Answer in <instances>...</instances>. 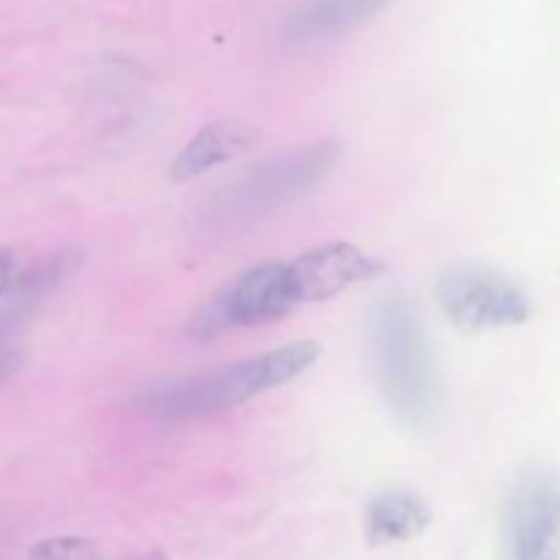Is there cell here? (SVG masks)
I'll return each instance as SVG.
<instances>
[{"label": "cell", "mask_w": 560, "mask_h": 560, "mask_svg": "<svg viewBox=\"0 0 560 560\" xmlns=\"http://www.w3.org/2000/svg\"><path fill=\"white\" fill-rule=\"evenodd\" d=\"M432 523V512L413 492H383L366 509V536L372 545L410 541L424 534Z\"/></svg>", "instance_id": "30bf717a"}, {"label": "cell", "mask_w": 560, "mask_h": 560, "mask_svg": "<svg viewBox=\"0 0 560 560\" xmlns=\"http://www.w3.org/2000/svg\"><path fill=\"white\" fill-rule=\"evenodd\" d=\"M295 306L299 299L290 282L288 262H260L219 290L191 323V331L195 337L208 339L233 328L266 326L293 312Z\"/></svg>", "instance_id": "5b68a950"}, {"label": "cell", "mask_w": 560, "mask_h": 560, "mask_svg": "<svg viewBox=\"0 0 560 560\" xmlns=\"http://www.w3.org/2000/svg\"><path fill=\"white\" fill-rule=\"evenodd\" d=\"M22 366V353L9 348H0V386H3L9 377H14Z\"/></svg>", "instance_id": "4fadbf2b"}, {"label": "cell", "mask_w": 560, "mask_h": 560, "mask_svg": "<svg viewBox=\"0 0 560 560\" xmlns=\"http://www.w3.org/2000/svg\"><path fill=\"white\" fill-rule=\"evenodd\" d=\"M435 293L448 320L463 331L523 326L534 312L517 282L479 262H454L443 268Z\"/></svg>", "instance_id": "277c9868"}, {"label": "cell", "mask_w": 560, "mask_h": 560, "mask_svg": "<svg viewBox=\"0 0 560 560\" xmlns=\"http://www.w3.org/2000/svg\"><path fill=\"white\" fill-rule=\"evenodd\" d=\"M392 0H304L284 20V38L295 44L342 36L370 22Z\"/></svg>", "instance_id": "9c48e42d"}, {"label": "cell", "mask_w": 560, "mask_h": 560, "mask_svg": "<svg viewBox=\"0 0 560 560\" xmlns=\"http://www.w3.org/2000/svg\"><path fill=\"white\" fill-rule=\"evenodd\" d=\"M16 279H20V266H16V257L11 255V252L0 249V299H3L11 288H14Z\"/></svg>", "instance_id": "7c38bea8"}, {"label": "cell", "mask_w": 560, "mask_h": 560, "mask_svg": "<svg viewBox=\"0 0 560 560\" xmlns=\"http://www.w3.org/2000/svg\"><path fill=\"white\" fill-rule=\"evenodd\" d=\"M503 560H560V474L534 468L520 476L506 501Z\"/></svg>", "instance_id": "8992f818"}, {"label": "cell", "mask_w": 560, "mask_h": 560, "mask_svg": "<svg viewBox=\"0 0 560 560\" xmlns=\"http://www.w3.org/2000/svg\"><path fill=\"white\" fill-rule=\"evenodd\" d=\"M96 547L85 539L60 536V539H44L31 547V560H93Z\"/></svg>", "instance_id": "8fae6325"}, {"label": "cell", "mask_w": 560, "mask_h": 560, "mask_svg": "<svg viewBox=\"0 0 560 560\" xmlns=\"http://www.w3.org/2000/svg\"><path fill=\"white\" fill-rule=\"evenodd\" d=\"M288 268L299 304L334 299L342 290L364 282V279H375L377 273L386 271V266L377 257L366 255L359 246L345 244V241L315 246V249L290 260Z\"/></svg>", "instance_id": "52a82bcc"}, {"label": "cell", "mask_w": 560, "mask_h": 560, "mask_svg": "<svg viewBox=\"0 0 560 560\" xmlns=\"http://www.w3.org/2000/svg\"><path fill=\"white\" fill-rule=\"evenodd\" d=\"M323 348L317 342H293L252 359L233 361L219 370L156 383L140 394V410L162 421H191L244 405L271 388L304 375Z\"/></svg>", "instance_id": "6da1fadb"}, {"label": "cell", "mask_w": 560, "mask_h": 560, "mask_svg": "<svg viewBox=\"0 0 560 560\" xmlns=\"http://www.w3.org/2000/svg\"><path fill=\"white\" fill-rule=\"evenodd\" d=\"M129 560H164L162 556H140V558H129Z\"/></svg>", "instance_id": "5bb4252c"}, {"label": "cell", "mask_w": 560, "mask_h": 560, "mask_svg": "<svg viewBox=\"0 0 560 560\" xmlns=\"http://www.w3.org/2000/svg\"><path fill=\"white\" fill-rule=\"evenodd\" d=\"M370 348L377 386L405 427H427L438 410V372L416 310L386 295L370 315Z\"/></svg>", "instance_id": "7a4b0ae2"}, {"label": "cell", "mask_w": 560, "mask_h": 560, "mask_svg": "<svg viewBox=\"0 0 560 560\" xmlns=\"http://www.w3.org/2000/svg\"><path fill=\"white\" fill-rule=\"evenodd\" d=\"M337 142L323 140L295 151L273 156L260 167L249 170L238 180L219 191L206 208V219L217 228L249 222L266 217L288 202L299 200L310 189H315L337 162Z\"/></svg>", "instance_id": "3957f363"}, {"label": "cell", "mask_w": 560, "mask_h": 560, "mask_svg": "<svg viewBox=\"0 0 560 560\" xmlns=\"http://www.w3.org/2000/svg\"><path fill=\"white\" fill-rule=\"evenodd\" d=\"M260 142V129L244 120H217L197 131L170 167L173 180H191L211 167L241 156Z\"/></svg>", "instance_id": "ba28073f"}]
</instances>
